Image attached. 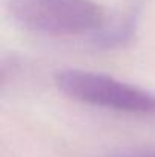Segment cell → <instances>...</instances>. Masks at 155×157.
Masks as SVG:
<instances>
[{
  "label": "cell",
  "instance_id": "6da1fadb",
  "mask_svg": "<svg viewBox=\"0 0 155 157\" xmlns=\"http://www.w3.org/2000/svg\"><path fill=\"white\" fill-rule=\"evenodd\" d=\"M53 81L62 95L76 102L132 116H155L154 93L109 75L61 69L53 75Z\"/></svg>",
  "mask_w": 155,
  "mask_h": 157
},
{
  "label": "cell",
  "instance_id": "7a4b0ae2",
  "mask_svg": "<svg viewBox=\"0 0 155 157\" xmlns=\"http://www.w3.org/2000/svg\"><path fill=\"white\" fill-rule=\"evenodd\" d=\"M8 9L20 28L46 37H79L105 25L94 0H9Z\"/></svg>",
  "mask_w": 155,
  "mask_h": 157
},
{
  "label": "cell",
  "instance_id": "3957f363",
  "mask_svg": "<svg viewBox=\"0 0 155 157\" xmlns=\"http://www.w3.org/2000/svg\"><path fill=\"white\" fill-rule=\"evenodd\" d=\"M125 157H155V154H137V156H125Z\"/></svg>",
  "mask_w": 155,
  "mask_h": 157
}]
</instances>
